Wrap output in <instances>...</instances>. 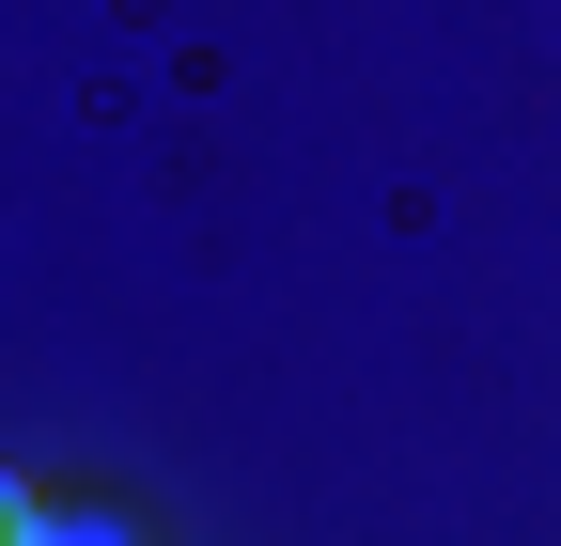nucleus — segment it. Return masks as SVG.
<instances>
[{"label": "nucleus", "instance_id": "obj_1", "mask_svg": "<svg viewBox=\"0 0 561 546\" xmlns=\"http://www.w3.org/2000/svg\"><path fill=\"white\" fill-rule=\"evenodd\" d=\"M0 546H32V500H16V485H0Z\"/></svg>", "mask_w": 561, "mask_h": 546}, {"label": "nucleus", "instance_id": "obj_2", "mask_svg": "<svg viewBox=\"0 0 561 546\" xmlns=\"http://www.w3.org/2000/svg\"><path fill=\"white\" fill-rule=\"evenodd\" d=\"M94 546H110V531H94Z\"/></svg>", "mask_w": 561, "mask_h": 546}]
</instances>
